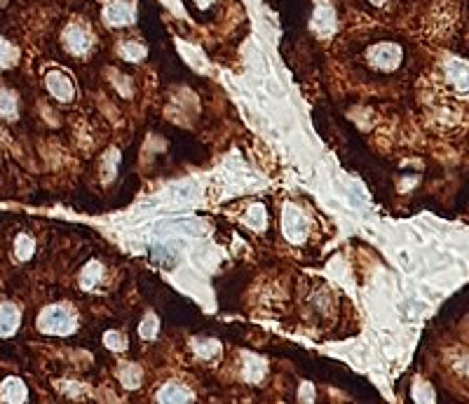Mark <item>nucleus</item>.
Masks as SVG:
<instances>
[{
    "mask_svg": "<svg viewBox=\"0 0 469 404\" xmlns=\"http://www.w3.org/2000/svg\"><path fill=\"white\" fill-rule=\"evenodd\" d=\"M38 324H40L43 331H49V334H68L73 329V317L61 308H49V311L43 313Z\"/></svg>",
    "mask_w": 469,
    "mask_h": 404,
    "instance_id": "nucleus-1",
    "label": "nucleus"
},
{
    "mask_svg": "<svg viewBox=\"0 0 469 404\" xmlns=\"http://www.w3.org/2000/svg\"><path fill=\"white\" fill-rule=\"evenodd\" d=\"M369 59L374 63L376 68L380 70H392L399 63L401 59V50L397 47V45H390V43H383V45H376L374 50L369 52Z\"/></svg>",
    "mask_w": 469,
    "mask_h": 404,
    "instance_id": "nucleus-2",
    "label": "nucleus"
},
{
    "mask_svg": "<svg viewBox=\"0 0 469 404\" xmlns=\"http://www.w3.org/2000/svg\"><path fill=\"white\" fill-rule=\"evenodd\" d=\"M282 226H284V235L289 240H303L305 233H307V221L303 219V214H300L295 207H286L284 209V219H282Z\"/></svg>",
    "mask_w": 469,
    "mask_h": 404,
    "instance_id": "nucleus-3",
    "label": "nucleus"
},
{
    "mask_svg": "<svg viewBox=\"0 0 469 404\" xmlns=\"http://www.w3.org/2000/svg\"><path fill=\"white\" fill-rule=\"evenodd\" d=\"M134 17L132 12V5L127 3V0H115L106 8V19L108 24H113V27H122V24H130Z\"/></svg>",
    "mask_w": 469,
    "mask_h": 404,
    "instance_id": "nucleus-4",
    "label": "nucleus"
},
{
    "mask_svg": "<svg viewBox=\"0 0 469 404\" xmlns=\"http://www.w3.org/2000/svg\"><path fill=\"white\" fill-rule=\"evenodd\" d=\"M19 324V313L15 306L0 304V336H8L17 329Z\"/></svg>",
    "mask_w": 469,
    "mask_h": 404,
    "instance_id": "nucleus-5",
    "label": "nucleus"
},
{
    "mask_svg": "<svg viewBox=\"0 0 469 404\" xmlns=\"http://www.w3.org/2000/svg\"><path fill=\"white\" fill-rule=\"evenodd\" d=\"M66 45L73 52H85V50L89 47V36L85 29L80 27H70L66 31Z\"/></svg>",
    "mask_w": 469,
    "mask_h": 404,
    "instance_id": "nucleus-6",
    "label": "nucleus"
},
{
    "mask_svg": "<svg viewBox=\"0 0 469 404\" xmlns=\"http://www.w3.org/2000/svg\"><path fill=\"white\" fill-rule=\"evenodd\" d=\"M0 395H3V400H8V402H22V400H26V390H24V383L19 381V378H8V381L3 383V390H0Z\"/></svg>",
    "mask_w": 469,
    "mask_h": 404,
    "instance_id": "nucleus-7",
    "label": "nucleus"
},
{
    "mask_svg": "<svg viewBox=\"0 0 469 404\" xmlns=\"http://www.w3.org/2000/svg\"><path fill=\"white\" fill-rule=\"evenodd\" d=\"M47 82H49V87H52V92H54L59 99H68L70 94H73V89H70V80H68L63 73H49Z\"/></svg>",
    "mask_w": 469,
    "mask_h": 404,
    "instance_id": "nucleus-8",
    "label": "nucleus"
},
{
    "mask_svg": "<svg viewBox=\"0 0 469 404\" xmlns=\"http://www.w3.org/2000/svg\"><path fill=\"white\" fill-rule=\"evenodd\" d=\"M151 254H153V261H157V264H162V266L174 264V252H171L169 247H164V245H155Z\"/></svg>",
    "mask_w": 469,
    "mask_h": 404,
    "instance_id": "nucleus-9",
    "label": "nucleus"
},
{
    "mask_svg": "<svg viewBox=\"0 0 469 404\" xmlns=\"http://www.w3.org/2000/svg\"><path fill=\"white\" fill-rule=\"evenodd\" d=\"M314 22H317V29H319V31L329 33L331 27H333V12H331L329 8L317 10V17H314Z\"/></svg>",
    "mask_w": 469,
    "mask_h": 404,
    "instance_id": "nucleus-10",
    "label": "nucleus"
},
{
    "mask_svg": "<svg viewBox=\"0 0 469 404\" xmlns=\"http://www.w3.org/2000/svg\"><path fill=\"white\" fill-rule=\"evenodd\" d=\"M160 400H162V402H188L190 395L188 393H178V386H167L162 390V395H160Z\"/></svg>",
    "mask_w": 469,
    "mask_h": 404,
    "instance_id": "nucleus-11",
    "label": "nucleus"
},
{
    "mask_svg": "<svg viewBox=\"0 0 469 404\" xmlns=\"http://www.w3.org/2000/svg\"><path fill=\"white\" fill-rule=\"evenodd\" d=\"M31 254H33V240H31L29 235L17 237V256L19 259H29Z\"/></svg>",
    "mask_w": 469,
    "mask_h": 404,
    "instance_id": "nucleus-12",
    "label": "nucleus"
},
{
    "mask_svg": "<svg viewBox=\"0 0 469 404\" xmlns=\"http://www.w3.org/2000/svg\"><path fill=\"white\" fill-rule=\"evenodd\" d=\"M141 381V374L137 367H125L122 369V383H125L127 388H137Z\"/></svg>",
    "mask_w": 469,
    "mask_h": 404,
    "instance_id": "nucleus-13",
    "label": "nucleus"
},
{
    "mask_svg": "<svg viewBox=\"0 0 469 404\" xmlns=\"http://www.w3.org/2000/svg\"><path fill=\"white\" fill-rule=\"evenodd\" d=\"M249 223H252L254 228H261L263 223H266V211H263L261 204H254V207L249 209Z\"/></svg>",
    "mask_w": 469,
    "mask_h": 404,
    "instance_id": "nucleus-14",
    "label": "nucleus"
},
{
    "mask_svg": "<svg viewBox=\"0 0 469 404\" xmlns=\"http://www.w3.org/2000/svg\"><path fill=\"white\" fill-rule=\"evenodd\" d=\"M0 113H5V115L15 113V97L8 92H3V89H0Z\"/></svg>",
    "mask_w": 469,
    "mask_h": 404,
    "instance_id": "nucleus-15",
    "label": "nucleus"
},
{
    "mask_svg": "<svg viewBox=\"0 0 469 404\" xmlns=\"http://www.w3.org/2000/svg\"><path fill=\"white\" fill-rule=\"evenodd\" d=\"M249 378V381H256V378H261L263 376V364L259 362V360H254V357H249V369H247V374H244Z\"/></svg>",
    "mask_w": 469,
    "mask_h": 404,
    "instance_id": "nucleus-16",
    "label": "nucleus"
},
{
    "mask_svg": "<svg viewBox=\"0 0 469 404\" xmlns=\"http://www.w3.org/2000/svg\"><path fill=\"white\" fill-rule=\"evenodd\" d=\"M99 273L101 271H99V266H96V264L89 266L85 271V278H82V287H92V282L99 280Z\"/></svg>",
    "mask_w": 469,
    "mask_h": 404,
    "instance_id": "nucleus-17",
    "label": "nucleus"
},
{
    "mask_svg": "<svg viewBox=\"0 0 469 404\" xmlns=\"http://www.w3.org/2000/svg\"><path fill=\"white\" fill-rule=\"evenodd\" d=\"M122 54H125L127 59H141L146 52H144V47H139V45H125V47H122Z\"/></svg>",
    "mask_w": 469,
    "mask_h": 404,
    "instance_id": "nucleus-18",
    "label": "nucleus"
},
{
    "mask_svg": "<svg viewBox=\"0 0 469 404\" xmlns=\"http://www.w3.org/2000/svg\"><path fill=\"white\" fill-rule=\"evenodd\" d=\"M155 329H157V320L155 317H148L146 322H144V327H141V336H153L155 334Z\"/></svg>",
    "mask_w": 469,
    "mask_h": 404,
    "instance_id": "nucleus-19",
    "label": "nucleus"
},
{
    "mask_svg": "<svg viewBox=\"0 0 469 404\" xmlns=\"http://www.w3.org/2000/svg\"><path fill=\"white\" fill-rule=\"evenodd\" d=\"M106 343L111 345V348H122V338L118 334H108L106 336Z\"/></svg>",
    "mask_w": 469,
    "mask_h": 404,
    "instance_id": "nucleus-20",
    "label": "nucleus"
},
{
    "mask_svg": "<svg viewBox=\"0 0 469 404\" xmlns=\"http://www.w3.org/2000/svg\"><path fill=\"white\" fill-rule=\"evenodd\" d=\"M8 57H10V47L3 40H0V61H5Z\"/></svg>",
    "mask_w": 469,
    "mask_h": 404,
    "instance_id": "nucleus-21",
    "label": "nucleus"
},
{
    "mask_svg": "<svg viewBox=\"0 0 469 404\" xmlns=\"http://www.w3.org/2000/svg\"><path fill=\"white\" fill-rule=\"evenodd\" d=\"M371 3H374V5H383L385 0H371Z\"/></svg>",
    "mask_w": 469,
    "mask_h": 404,
    "instance_id": "nucleus-22",
    "label": "nucleus"
}]
</instances>
